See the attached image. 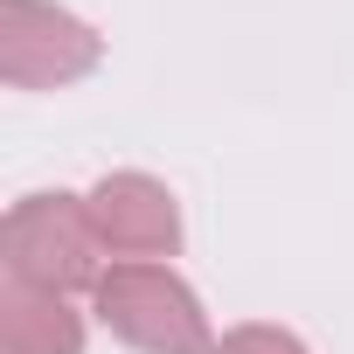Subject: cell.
Wrapping results in <instances>:
<instances>
[{
    "instance_id": "obj_2",
    "label": "cell",
    "mask_w": 354,
    "mask_h": 354,
    "mask_svg": "<svg viewBox=\"0 0 354 354\" xmlns=\"http://www.w3.org/2000/svg\"><path fill=\"white\" fill-rule=\"evenodd\" d=\"M8 243H15V285L56 292L91 278V230L77 209H63V195H28L8 223Z\"/></svg>"
},
{
    "instance_id": "obj_1",
    "label": "cell",
    "mask_w": 354,
    "mask_h": 354,
    "mask_svg": "<svg viewBox=\"0 0 354 354\" xmlns=\"http://www.w3.org/2000/svg\"><path fill=\"white\" fill-rule=\"evenodd\" d=\"M97 299H104V319L125 340H139V347H167V354H195L202 347L195 299L174 285L167 271H153V264H118Z\"/></svg>"
},
{
    "instance_id": "obj_3",
    "label": "cell",
    "mask_w": 354,
    "mask_h": 354,
    "mask_svg": "<svg viewBox=\"0 0 354 354\" xmlns=\"http://www.w3.org/2000/svg\"><path fill=\"white\" fill-rule=\"evenodd\" d=\"M97 230L125 250H167L174 243V202L146 181H104L97 188Z\"/></svg>"
},
{
    "instance_id": "obj_5",
    "label": "cell",
    "mask_w": 354,
    "mask_h": 354,
    "mask_svg": "<svg viewBox=\"0 0 354 354\" xmlns=\"http://www.w3.org/2000/svg\"><path fill=\"white\" fill-rule=\"evenodd\" d=\"M230 354H299V347H292V340H271V333H243Z\"/></svg>"
},
{
    "instance_id": "obj_4",
    "label": "cell",
    "mask_w": 354,
    "mask_h": 354,
    "mask_svg": "<svg viewBox=\"0 0 354 354\" xmlns=\"http://www.w3.org/2000/svg\"><path fill=\"white\" fill-rule=\"evenodd\" d=\"M8 354H77V319L56 306V292L15 285V313H8Z\"/></svg>"
}]
</instances>
